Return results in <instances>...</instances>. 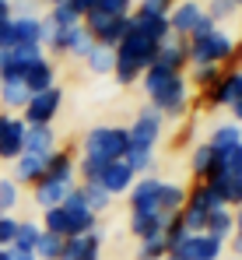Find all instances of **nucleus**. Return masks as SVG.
Wrapping results in <instances>:
<instances>
[{
	"label": "nucleus",
	"instance_id": "nucleus-11",
	"mask_svg": "<svg viewBox=\"0 0 242 260\" xmlns=\"http://www.w3.org/2000/svg\"><path fill=\"white\" fill-rule=\"evenodd\" d=\"M71 190H74V179H39V183L32 186V193H36V204H39L42 211H49V208H60V204L71 197Z\"/></svg>",
	"mask_w": 242,
	"mask_h": 260
},
{
	"label": "nucleus",
	"instance_id": "nucleus-34",
	"mask_svg": "<svg viewBox=\"0 0 242 260\" xmlns=\"http://www.w3.org/2000/svg\"><path fill=\"white\" fill-rule=\"evenodd\" d=\"M123 162L133 169V176H148L151 173V166H155V151H148V148H126V155H123Z\"/></svg>",
	"mask_w": 242,
	"mask_h": 260
},
{
	"label": "nucleus",
	"instance_id": "nucleus-28",
	"mask_svg": "<svg viewBox=\"0 0 242 260\" xmlns=\"http://www.w3.org/2000/svg\"><path fill=\"white\" fill-rule=\"evenodd\" d=\"M84 63H88L91 74H113V67H116V49H106V46L95 43V49L84 56Z\"/></svg>",
	"mask_w": 242,
	"mask_h": 260
},
{
	"label": "nucleus",
	"instance_id": "nucleus-12",
	"mask_svg": "<svg viewBox=\"0 0 242 260\" xmlns=\"http://www.w3.org/2000/svg\"><path fill=\"white\" fill-rule=\"evenodd\" d=\"M133 169L126 166V162H109L106 169H102V176H98V186L109 193V197H116V193H130V186H133Z\"/></svg>",
	"mask_w": 242,
	"mask_h": 260
},
{
	"label": "nucleus",
	"instance_id": "nucleus-48",
	"mask_svg": "<svg viewBox=\"0 0 242 260\" xmlns=\"http://www.w3.org/2000/svg\"><path fill=\"white\" fill-rule=\"evenodd\" d=\"M11 250H14V246H11ZM14 260H39V257H36V253H21V250H14Z\"/></svg>",
	"mask_w": 242,
	"mask_h": 260
},
{
	"label": "nucleus",
	"instance_id": "nucleus-33",
	"mask_svg": "<svg viewBox=\"0 0 242 260\" xmlns=\"http://www.w3.org/2000/svg\"><path fill=\"white\" fill-rule=\"evenodd\" d=\"M91 49H95V39H91V32H88L84 25L71 28V46H67V56H78V60H84Z\"/></svg>",
	"mask_w": 242,
	"mask_h": 260
},
{
	"label": "nucleus",
	"instance_id": "nucleus-39",
	"mask_svg": "<svg viewBox=\"0 0 242 260\" xmlns=\"http://www.w3.org/2000/svg\"><path fill=\"white\" fill-rule=\"evenodd\" d=\"M14 204H18V183L14 179H0V215H11Z\"/></svg>",
	"mask_w": 242,
	"mask_h": 260
},
{
	"label": "nucleus",
	"instance_id": "nucleus-7",
	"mask_svg": "<svg viewBox=\"0 0 242 260\" xmlns=\"http://www.w3.org/2000/svg\"><path fill=\"white\" fill-rule=\"evenodd\" d=\"M60 106H63V88L53 85L28 99V106L21 109V120L25 127H53V116L60 113Z\"/></svg>",
	"mask_w": 242,
	"mask_h": 260
},
{
	"label": "nucleus",
	"instance_id": "nucleus-6",
	"mask_svg": "<svg viewBox=\"0 0 242 260\" xmlns=\"http://www.w3.org/2000/svg\"><path fill=\"white\" fill-rule=\"evenodd\" d=\"M148 99H151V109H158L161 116H183L186 113V78L168 74Z\"/></svg>",
	"mask_w": 242,
	"mask_h": 260
},
{
	"label": "nucleus",
	"instance_id": "nucleus-54",
	"mask_svg": "<svg viewBox=\"0 0 242 260\" xmlns=\"http://www.w3.org/2000/svg\"><path fill=\"white\" fill-rule=\"evenodd\" d=\"M168 4H176V0H168Z\"/></svg>",
	"mask_w": 242,
	"mask_h": 260
},
{
	"label": "nucleus",
	"instance_id": "nucleus-46",
	"mask_svg": "<svg viewBox=\"0 0 242 260\" xmlns=\"http://www.w3.org/2000/svg\"><path fill=\"white\" fill-rule=\"evenodd\" d=\"M11 21V0H0V28Z\"/></svg>",
	"mask_w": 242,
	"mask_h": 260
},
{
	"label": "nucleus",
	"instance_id": "nucleus-44",
	"mask_svg": "<svg viewBox=\"0 0 242 260\" xmlns=\"http://www.w3.org/2000/svg\"><path fill=\"white\" fill-rule=\"evenodd\" d=\"M221 158H225L228 173H232V176H239V179H242V144H235V148H232L228 155H221Z\"/></svg>",
	"mask_w": 242,
	"mask_h": 260
},
{
	"label": "nucleus",
	"instance_id": "nucleus-18",
	"mask_svg": "<svg viewBox=\"0 0 242 260\" xmlns=\"http://www.w3.org/2000/svg\"><path fill=\"white\" fill-rule=\"evenodd\" d=\"M46 162H49V158H42V155H28V151H25V155L14 162V176H11V179H14L18 186H21V183H25V186H36L42 176H46Z\"/></svg>",
	"mask_w": 242,
	"mask_h": 260
},
{
	"label": "nucleus",
	"instance_id": "nucleus-35",
	"mask_svg": "<svg viewBox=\"0 0 242 260\" xmlns=\"http://www.w3.org/2000/svg\"><path fill=\"white\" fill-rule=\"evenodd\" d=\"M46 21H53L56 28H74V25H81V14L74 11V7H71V0H67V4H56V7H49Z\"/></svg>",
	"mask_w": 242,
	"mask_h": 260
},
{
	"label": "nucleus",
	"instance_id": "nucleus-38",
	"mask_svg": "<svg viewBox=\"0 0 242 260\" xmlns=\"http://www.w3.org/2000/svg\"><path fill=\"white\" fill-rule=\"evenodd\" d=\"M91 11H106L113 18H126V14H133V0H98Z\"/></svg>",
	"mask_w": 242,
	"mask_h": 260
},
{
	"label": "nucleus",
	"instance_id": "nucleus-42",
	"mask_svg": "<svg viewBox=\"0 0 242 260\" xmlns=\"http://www.w3.org/2000/svg\"><path fill=\"white\" fill-rule=\"evenodd\" d=\"M14 232H18V218L14 215H0V250L14 246Z\"/></svg>",
	"mask_w": 242,
	"mask_h": 260
},
{
	"label": "nucleus",
	"instance_id": "nucleus-5",
	"mask_svg": "<svg viewBox=\"0 0 242 260\" xmlns=\"http://www.w3.org/2000/svg\"><path fill=\"white\" fill-rule=\"evenodd\" d=\"M214 208H221V201L211 193V186H207V183H200L193 193H186V204H183V211H179L183 225H186V232H190V236L203 232V225H207V215H211Z\"/></svg>",
	"mask_w": 242,
	"mask_h": 260
},
{
	"label": "nucleus",
	"instance_id": "nucleus-25",
	"mask_svg": "<svg viewBox=\"0 0 242 260\" xmlns=\"http://www.w3.org/2000/svg\"><path fill=\"white\" fill-rule=\"evenodd\" d=\"M183 204H186V190L183 186H176V183H161V193H158V215L161 218H172L183 211Z\"/></svg>",
	"mask_w": 242,
	"mask_h": 260
},
{
	"label": "nucleus",
	"instance_id": "nucleus-29",
	"mask_svg": "<svg viewBox=\"0 0 242 260\" xmlns=\"http://www.w3.org/2000/svg\"><path fill=\"white\" fill-rule=\"evenodd\" d=\"M214 162H218V151L211 148V144H197V151H193V158H190V169L197 179H207V176L214 173Z\"/></svg>",
	"mask_w": 242,
	"mask_h": 260
},
{
	"label": "nucleus",
	"instance_id": "nucleus-40",
	"mask_svg": "<svg viewBox=\"0 0 242 260\" xmlns=\"http://www.w3.org/2000/svg\"><path fill=\"white\" fill-rule=\"evenodd\" d=\"M235 7H239L235 0H211V4L203 7V14H207V18H211V21L218 25V21H221V18H228V14H232Z\"/></svg>",
	"mask_w": 242,
	"mask_h": 260
},
{
	"label": "nucleus",
	"instance_id": "nucleus-2",
	"mask_svg": "<svg viewBox=\"0 0 242 260\" xmlns=\"http://www.w3.org/2000/svg\"><path fill=\"white\" fill-rule=\"evenodd\" d=\"M130 148V134L126 127H91L84 134V158L98 162V166H109V162H120Z\"/></svg>",
	"mask_w": 242,
	"mask_h": 260
},
{
	"label": "nucleus",
	"instance_id": "nucleus-23",
	"mask_svg": "<svg viewBox=\"0 0 242 260\" xmlns=\"http://www.w3.org/2000/svg\"><path fill=\"white\" fill-rule=\"evenodd\" d=\"M28 99H32V91L21 85V81H0V106L7 109V113H21L25 106H28Z\"/></svg>",
	"mask_w": 242,
	"mask_h": 260
},
{
	"label": "nucleus",
	"instance_id": "nucleus-13",
	"mask_svg": "<svg viewBox=\"0 0 242 260\" xmlns=\"http://www.w3.org/2000/svg\"><path fill=\"white\" fill-rule=\"evenodd\" d=\"M98 253H102V232H84L63 243L60 260H98Z\"/></svg>",
	"mask_w": 242,
	"mask_h": 260
},
{
	"label": "nucleus",
	"instance_id": "nucleus-51",
	"mask_svg": "<svg viewBox=\"0 0 242 260\" xmlns=\"http://www.w3.org/2000/svg\"><path fill=\"white\" fill-rule=\"evenodd\" d=\"M0 260H14V250L7 246V250H0Z\"/></svg>",
	"mask_w": 242,
	"mask_h": 260
},
{
	"label": "nucleus",
	"instance_id": "nucleus-1",
	"mask_svg": "<svg viewBox=\"0 0 242 260\" xmlns=\"http://www.w3.org/2000/svg\"><path fill=\"white\" fill-rule=\"evenodd\" d=\"M155 56H158V43L148 39V36H141V32L133 28V21H130V32H126L123 43L116 46V67H113V78H116L120 85L141 81V74L155 63Z\"/></svg>",
	"mask_w": 242,
	"mask_h": 260
},
{
	"label": "nucleus",
	"instance_id": "nucleus-8",
	"mask_svg": "<svg viewBox=\"0 0 242 260\" xmlns=\"http://www.w3.org/2000/svg\"><path fill=\"white\" fill-rule=\"evenodd\" d=\"M161 116L158 109H141L137 113V120H133V127H126V134H130V148H148V151H155V144H158L161 137Z\"/></svg>",
	"mask_w": 242,
	"mask_h": 260
},
{
	"label": "nucleus",
	"instance_id": "nucleus-27",
	"mask_svg": "<svg viewBox=\"0 0 242 260\" xmlns=\"http://www.w3.org/2000/svg\"><path fill=\"white\" fill-rule=\"evenodd\" d=\"M207 102L211 106H232L235 102V71L232 74H221L214 85L207 88Z\"/></svg>",
	"mask_w": 242,
	"mask_h": 260
},
{
	"label": "nucleus",
	"instance_id": "nucleus-45",
	"mask_svg": "<svg viewBox=\"0 0 242 260\" xmlns=\"http://www.w3.org/2000/svg\"><path fill=\"white\" fill-rule=\"evenodd\" d=\"M214 28H218V25H214V21H211V18H207V14H203L200 21H197V28H193V32H190V39H200V36H211V32H214Z\"/></svg>",
	"mask_w": 242,
	"mask_h": 260
},
{
	"label": "nucleus",
	"instance_id": "nucleus-47",
	"mask_svg": "<svg viewBox=\"0 0 242 260\" xmlns=\"http://www.w3.org/2000/svg\"><path fill=\"white\" fill-rule=\"evenodd\" d=\"M228 109H232V116H235V120H239V123H242V91H239V95H235V102H232Z\"/></svg>",
	"mask_w": 242,
	"mask_h": 260
},
{
	"label": "nucleus",
	"instance_id": "nucleus-22",
	"mask_svg": "<svg viewBox=\"0 0 242 260\" xmlns=\"http://www.w3.org/2000/svg\"><path fill=\"white\" fill-rule=\"evenodd\" d=\"M203 232L225 243L228 236H235V215H232L225 204H221V208H214V211L207 215V225H203Z\"/></svg>",
	"mask_w": 242,
	"mask_h": 260
},
{
	"label": "nucleus",
	"instance_id": "nucleus-24",
	"mask_svg": "<svg viewBox=\"0 0 242 260\" xmlns=\"http://www.w3.org/2000/svg\"><path fill=\"white\" fill-rule=\"evenodd\" d=\"M165 221L168 218L161 215H130V232L144 243V239H158L161 232H165Z\"/></svg>",
	"mask_w": 242,
	"mask_h": 260
},
{
	"label": "nucleus",
	"instance_id": "nucleus-16",
	"mask_svg": "<svg viewBox=\"0 0 242 260\" xmlns=\"http://www.w3.org/2000/svg\"><path fill=\"white\" fill-rule=\"evenodd\" d=\"M221 239H214V236H207V232H197V236H186L183 239V253L186 260H218L221 257Z\"/></svg>",
	"mask_w": 242,
	"mask_h": 260
},
{
	"label": "nucleus",
	"instance_id": "nucleus-53",
	"mask_svg": "<svg viewBox=\"0 0 242 260\" xmlns=\"http://www.w3.org/2000/svg\"><path fill=\"white\" fill-rule=\"evenodd\" d=\"M235 4H239V7H242V0H235Z\"/></svg>",
	"mask_w": 242,
	"mask_h": 260
},
{
	"label": "nucleus",
	"instance_id": "nucleus-50",
	"mask_svg": "<svg viewBox=\"0 0 242 260\" xmlns=\"http://www.w3.org/2000/svg\"><path fill=\"white\" fill-rule=\"evenodd\" d=\"M235 236H242V208L235 211Z\"/></svg>",
	"mask_w": 242,
	"mask_h": 260
},
{
	"label": "nucleus",
	"instance_id": "nucleus-52",
	"mask_svg": "<svg viewBox=\"0 0 242 260\" xmlns=\"http://www.w3.org/2000/svg\"><path fill=\"white\" fill-rule=\"evenodd\" d=\"M56 4H67V0H49V7H56Z\"/></svg>",
	"mask_w": 242,
	"mask_h": 260
},
{
	"label": "nucleus",
	"instance_id": "nucleus-26",
	"mask_svg": "<svg viewBox=\"0 0 242 260\" xmlns=\"http://www.w3.org/2000/svg\"><path fill=\"white\" fill-rule=\"evenodd\" d=\"M218 155H228L235 144H242V130H239V123H221V127L211 134V141H207Z\"/></svg>",
	"mask_w": 242,
	"mask_h": 260
},
{
	"label": "nucleus",
	"instance_id": "nucleus-49",
	"mask_svg": "<svg viewBox=\"0 0 242 260\" xmlns=\"http://www.w3.org/2000/svg\"><path fill=\"white\" fill-rule=\"evenodd\" d=\"M232 250H235V257H242V236H235V239H232Z\"/></svg>",
	"mask_w": 242,
	"mask_h": 260
},
{
	"label": "nucleus",
	"instance_id": "nucleus-30",
	"mask_svg": "<svg viewBox=\"0 0 242 260\" xmlns=\"http://www.w3.org/2000/svg\"><path fill=\"white\" fill-rule=\"evenodd\" d=\"M39 236H42V225H36V221H18V232H14V250H21V253H36Z\"/></svg>",
	"mask_w": 242,
	"mask_h": 260
},
{
	"label": "nucleus",
	"instance_id": "nucleus-19",
	"mask_svg": "<svg viewBox=\"0 0 242 260\" xmlns=\"http://www.w3.org/2000/svg\"><path fill=\"white\" fill-rule=\"evenodd\" d=\"M130 21H133V28L141 32V36H148V39H155V43H165L168 36H172V28H168V18H161V14H141V11H133L130 14Z\"/></svg>",
	"mask_w": 242,
	"mask_h": 260
},
{
	"label": "nucleus",
	"instance_id": "nucleus-9",
	"mask_svg": "<svg viewBox=\"0 0 242 260\" xmlns=\"http://www.w3.org/2000/svg\"><path fill=\"white\" fill-rule=\"evenodd\" d=\"M158 193H161L158 176L133 179V186H130V215H158Z\"/></svg>",
	"mask_w": 242,
	"mask_h": 260
},
{
	"label": "nucleus",
	"instance_id": "nucleus-14",
	"mask_svg": "<svg viewBox=\"0 0 242 260\" xmlns=\"http://www.w3.org/2000/svg\"><path fill=\"white\" fill-rule=\"evenodd\" d=\"M21 155H25V120L11 116V123L0 134V158L4 162H18Z\"/></svg>",
	"mask_w": 242,
	"mask_h": 260
},
{
	"label": "nucleus",
	"instance_id": "nucleus-36",
	"mask_svg": "<svg viewBox=\"0 0 242 260\" xmlns=\"http://www.w3.org/2000/svg\"><path fill=\"white\" fill-rule=\"evenodd\" d=\"M186 236H190V232H186V225H183V218H179V215H172L168 221H165V232H161V239H165V246H168V250H172V246H179Z\"/></svg>",
	"mask_w": 242,
	"mask_h": 260
},
{
	"label": "nucleus",
	"instance_id": "nucleus-17",
	"mask_svg": "<svg viewBox=\"0 0 242 260\" xmlns=\"http://www.w3.org/2000/svg\"><path fill=\"white\" fill-rule=\"evenodd\" d=\"M21 85L28 88L32 95H39V91H46V88L56 85V67H53V63L42 56V60H36V63H32V67L21 74Z\"/></svg>",
	"mask_w": 242,
	"mask_h": 260
},
{
	"label": "nucleus",
	"instance_id": "nucleus-31",
	"mask_svg": "<svg viewBox=\"0 0 242 260\" xmlns=\"http://www.w3.org/2000/svg\"><path fill=\"white\" fill-rule=\"evenodd\" d=\"M78 190H81V197H84V204H88V208H91L95 215H102V211H106V208L113 204V197H109V193H106V190H102L98 183H81Z\"/></svg>",
	"mask_w": 242,
	"mask_h": 260
},
{
	"label": "nucleus",
	"instance_id": "nucleus-3",
	"mask_svg": "<svg viewBox=\"0 0 242 260\" xmlns=\"http://www.w3.org/2000/svg\"><path fill=\"white\" fill-rule=\"evenodd\" d=\"M186 53H190V63H193V67H203V63L221 67L225 60H232V56H235V43H232V36H228V32L214 28L211 36L186 39Z\"/></svg>",
	"mask_w": 242,
	"mask_h": 260
},
{
	"label": "nucleus",
	"instance_id": "nucleus-43",
	"mask_svg": "<svg viewBox=\"0 0 242 260\" xmlns=\"http://www.w3.org/2000/svg\"><path fill=\"white\" fill-rule=\"evenodd\" d=\"M137 11H141V14H161V18H168L172 4H168V0H141Z\"/></svg>",
	"mask_w": 242,
	"mask_h": 260
},
{
	"label": "nucleus",
	"instance_id": "nucleus-37",
	"mask_svg": "<svg viewBox=\"0 0 242 260\" xmlns=\"http://www.w3.org/2000/svg\"><path fill=\"white\" fill-rule=\"evenodd\" d=\"M168 253V246H165V239H144L141 246H137V260H165Z\"/></svg>",
	"mask_w": 242,
	"mask_h": 260
},
{
	"label": "nucleus",
	"instance_id": "nucleus-32",
	"mask_svg": "<svg viewBox=\"0 0 242 260\" xmlns=\"http://www.w3.org/2000/svg\"><path fill=\"white\" fill-rule=\"evenodd\" d=\"M63 236H56V232H46L42 229V236H39V246H36V257L39 260H60V253H63Z\"/></svg>",
	"mask_w": 242,
	"mask_h": 260
},
{
	"label": "nucleus",
	"instance_id": "nucleus-4",
	"mask_svg": "<svg viewBox=\"0 0 242 260\" xmlns=\"http://www.w3.org/2000/svg\"><path fill=\"white\" fill-rule=\"evenodd\" d=\"M81 25L91 32V39L98 46L116 49V46L123 43V36L130 32V14H126V18H113V14H106V11H88Z\"/></svg>",
	"mask_w": 242,
	"mask_h": 260
},
{
	"label": "nucleus",
	"instance_id": "nucleus-10",
	"mask_svg": "<svg viewBox=\"0 0 242 260\" xmlns=\"http://www.w3.org/2000/svg\"><path fill=\"white\" fill-rule=\"evenodd\" d=\"M203 18V7L197 0H179L172 11H168V28L176 39H190V32L197 28V21Z\"/></svg>",
	"mask_w": 242,
	"mask_h": 260
},
{
	"label": "nucleus",
	"instance_id": "nucleus-41",
	"mask_svg": "<svg viewBox=\"0 0 242 260\" xmlns=\"http://www.w3.org/2000/svg\"><path fill=\"white\" fill-rule=\"evenodd\" d=\"M218 78H221V67H211V63H203V67H193V85L203 88V91L214 85Z\"/></svg>",
	"mask_w": 242,
	"mask_h": 260
},
{
	"label": "nucleus",
	"instance_id": "nucleus-20",
	"mask_svg": "<svg viewBox=\"0 0 242 260\" xmlns=\"http://www.w3.org/2000/svg\"><path fill=\"white\" fill-rule=\"evenodd\" d=\"M25 151L49 158L56 151V134H53V127H25Z\"/></svg>",
	"mask_w": 242,
	"mask_h": 260
},
{
	"label": "nucleus",
	"instance_id": "nucleus-21",
	"mask_svg": "<svg viewBox=\"0 0 242 260\" xmlns=\"http://www.w3.org/2000/svg\"><path fill=\"white\" fill-rule=\"evenodd\" d=\"M74 173H78L74 155H71L67 148H56V151L49 155V162H46V176H42V179H74Z\"/></svg>",
	"mask_w": 242,
	"mask_h": 260
},
{
	"label": "nucleus",
	"instance_id": "nucleus-15",
	"mask_svg": "<svg viewBox=\"0 0 242 260\" xmlns=\"http://www.w3.org/2000/svg\"><path fill=\"white\" fill-rule=\"evenodd\" d=\"M155 63H158V67H165V71H172V74H183V67L190 63L186 39H176V36H168V39L158 46V56H155Z\"/></svg>",
	"mask_w": 242,
	"mask_h": 260
}]
</instances>
